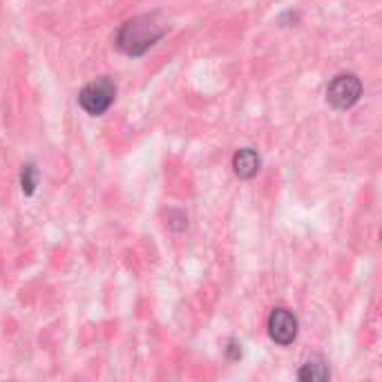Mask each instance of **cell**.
Segmentation results:
<instances>
[{"instance_id": "obj_1", "label": "cell", "mask_w": 382, "mask_h": 382, "mask_svg": "<svg viewBox=\"0 0 382 382\" xmlns=\"http://www.w3.org/2000/svg\"><path fill=\"white\" fill-rule=\"evenodd\" d=\"M165 32L168 29L157 23L155 13H143V16H134L121 25L114 43L126 56L139 58L150 48H155V45L165 36Z\"/></svg>"}, {"instance_id": "obj_2", "label": "cell", "mask_w": 382, "mask_h": 382, "mask_svg": "<svg viewBox=\"0 0 382 382\" xmlns=\"http://www.w3.org/2000/svg\"><path fill=\"white\" fill-rule=\"evenodd\" d=\"M114 99H116V83L110 76H99V79L89 81L79 92V105L92 116H101L103 112H108Z\"/></svg>"}, {"instance_id": "obj_3", "label": "cell", "mask_w": 382, "mask_h": 382, "mask_svg": "<svg viewBox=\"0 0 382 382\" xmlns=\"http://www.w3.org/2000/svg\"><path fill=\"white\" fill-rule=\"evenodd\" d=\"M362 97V81L356 74L342 72L333 76L331 83L327 85V101L335 110H349L360 101Z\"/></svg>"}, {"instance_id": "obj_4", "label": "cell", "mask_w": 382, "mask_h": 382, "mask_svg": "<svg viewBox=\"0 0 382 382\" xmlns=\"http://www.w3.org/2000/svg\"><path fill=\"white\" fill-rule=\"evenodd\" d=\"M298 331H300V324H298V317H295L293 311H288L284 307H278V309L271 311L268 335L275 344H280V346L293 344L295 338H298Z\"/></svg>"}, {"instance_id": "obj_5", "label": "cell", "mask_w": 382, "mask_h": 382, "mask_svg": "<svg viewBox=\"0 0 382 382\" xmlns=\"http://www.w3.org/2000/svg\"><path fill=\"white\" fill-rule=\"evenodd\" d=\"M259 168H262V159L253 148H241L233 157V170L239 179H253Z\"/></svg>"}, {"instance_id": "obj_6", "label": "cell", "mask_w": 382, "mask_h": 382, "mask_svg": "<svg viewBox=\"0 0 382 382\" xmlns=\"http://www.w3.org/2000/svg\"><path fill=\"white\" fill-rule=\"evenodd\" d=\"M298 378L304 382H327L331 380V371L322 360H309L300 366Z\"/></svg>"}, {"instance_id": "obj_7", "label": "cell", "mask_w": 382, "mask_h": 382, "mask_svg": "<svg viewBox=\"0 0 382 382\" xmlns=\"http://www.w3.org/2000/svg\"><path fill=\"white\" fill-rule=\"evenodd\" d=\"M38 186V170L34 163H25L21 173V188L25 195H34Z\"/></svg>"}, {"instance_id": "obj_8", "label": "cell", "mask_w": 382, "mask_h": 382, "mask_svg": "<svg viewBox=\"0 0 382 382\" xmlns=\"http://www.w3.org/2000/svg\"><path fill=\"white\" fill-rule=\"evenodd\" d=\"M226 356H228V360H231V362H237L241 358V344L237 340H228Z\"/></svg>"}]
</instances>
